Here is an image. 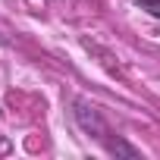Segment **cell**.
<instances>
[{
	"mask_svg": "<svg viewBox=\"0 0 160 160\" xmlns=\"http://www.w3.org/2000/svg\"><path fill=\"white\" fill-rule=\"evenodd\" d=\"M69 116L72 122L82 129V135H88L94 144H101V151L107 157H116V160H138L141 157V148H135L132 141H126L104 116V110L98 104H91L88 98L82 94H75L69 101Z\"/></svg>",
	"mask_w": 160,
	"mask_h": 160,
	"instance_id": "6da1fadb",
	"label": "cell"
},
{
	"mask_svg": "<svg viewBox=\"0 0 160 160\" xmlns=\"http://www.w3.org/2000/svg\"><path fill=\"white\" fill-rule=\"evenodd\" d=\"M132 3H135L141 13H148V16L160 19V0H132Z\"/></svg>",
	"mask_w": 160,
	"mask_h": 160,
	"instance_id": "7a4b0ae2",
	"label": "cell"
}]
</instances>
